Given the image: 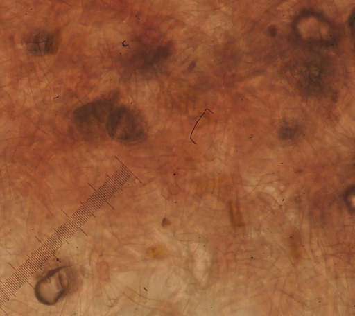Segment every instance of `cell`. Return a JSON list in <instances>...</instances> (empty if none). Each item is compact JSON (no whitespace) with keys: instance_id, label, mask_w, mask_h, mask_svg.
<instances>
[{"instance_id":"obj_1","label":"cell","mask_w":355,"mask_h":316,"mask_svg":"<svg viewBox=\"0 0 355 316\" xmlns=\"http://www.w3.org/2000/svg\"><path fill=\"white\" fill-rule=\"evenodd\" d=\"M70 272L66 267L55 269L49 272L37 283L36 296L46 304L58 301L69 289Z\"/></svg>"},{"instance_id":"obj_2","label":"cell","mask_w":355,"mask_h":316,"mask_svg":"<svg viewBox=\"0 0 355 316\" xmlns=\"http://www.w3.org/2000/svg\"><path fill=\"white\" fill-rule=\"evenodd\" d=\"M53 36L45 30H37L24 39V46L31 55L42 57L49 53L53 46Z\"/></svg>"}]
</instances>
